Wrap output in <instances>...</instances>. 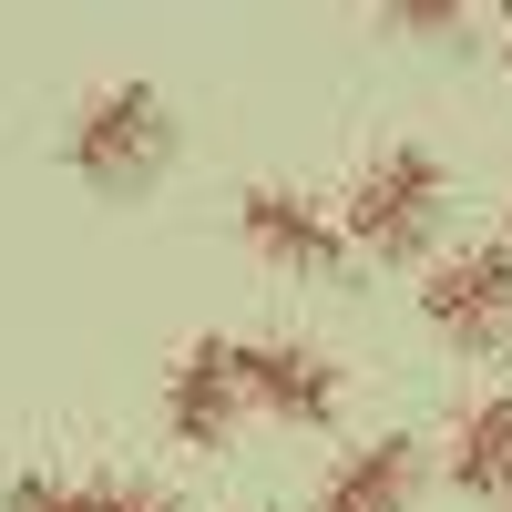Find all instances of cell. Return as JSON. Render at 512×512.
<instances>
[{
  "label": "cell",
  "instance_id": "obj_1",
  "mask_svg": "<svg viewBox=\"0 0 512 512\" xmlns=\"http://www.w3.org/2000/svg\"><path fill=\"white\" fill-rule=\"evenodd\" d=\"M441 205H451V164L431 144H379L349 195H338V236H349V256H369V267H410L420 246L441 236Z\"/></svg>",
  "mask_w": 512,
  "mask_h": 512
},
{
  "label": "cell",
  "instance_id": "obj_2",
  "mask_svg": "<svg viewBox=\"0 0 512 512\" xmlns=\"http://www.w3.org/2000/svg\"><path fill=\"white\" fill-rule=\"evenodd\" d=\"M62 164L82 185H103V195L154 185L164 164H175V103H164L154 82H103V93H82L72 123H62Z\"/></svg>",
  "mask_w": 512,
  "mask_h": 512
},
{
  "label": "cell",
  "instance_id": "obj_3",
  "mask_svg": "<svg viewBox=\"0 0 512 512\" xmlns=\"http://www.w3.org/2000/svg\"><path fill=\"white\" fill-rule=\"evenodd\" d=\"M236 390L287 420V431H328L338 410H349V379H338L328 349H308V338H236Z\"/></svg>",
  "mask_w": 512,
  "mask_h": 512
},
{
  "label": "cell",
  "instance_id": "obj_4",
  "mask_svg": "<svg viewBox=\"0 0 512 512\" xmlns=\"http://www.w3.org/2000/svg\"><path fill=\"white\" fill-rule=\"evenodd\" d=\"M236 236L267 256V267H287V277H349L359 267L349 236H338V216L308 185H246L236 195Z\"/></svg>",
  "mask_w": 512,
  "mask_h": 512
},
{
  "label": "cell",
  "instance_id": "obj_5",
  "mask_svg": "<svg viewBox=\"0 0 512 512\" xmlns=\"http://www.w3.org/2000/svg\"><path fill=\"white\" fill-rule=\"evenodd\" d=\"M420 318H431L451 349H492V338L512 328V246L502 236L451 246L431 267V287H420Z\"/></svg>",
  "mask_w": 512,
  "mask_h": 512
},
{
  "label": "cell",
  "instance_id": "obj_6",
  "mask_svg": "<svg viewBox=\"0 0 512 512\" xmlns=\"http://www.w3.org/2000/svg\"><path fill=\"white\" fill-rule=\"evenodd\" d=\"M236 410H246L236 338L226 328H195L175 349V369H164V431H175V451H226L236 441Z\"/></svg>",
  "mask_w": 512,
  "mask_h": 512
},
{
  "label": "cell",
  "instance_id": "obj_7",
  "mask_svg": "<svg viewBox=\"0 0 512 512\" xmlns=\"http://www.w3.org/2000/svg\"><path fill=\"white\" fill-rule=\"evenodd\" d=\"M441 472L472 492V502H492V492H512V390H472L451 410V441H441Z\"/></svg>",
  "mask_w": 512,
  "mask_h": 512
},
{
  "label": "cell",
  "instance_id": "obj_8",
  "mask_svg": "<svg viewBox=\"0 0 512 512\" xmlns=\"http://www.w3.org/2000/svg\"><path fill=\"white\" fill-rule=\"evenodd\" d=\"M410 492H420V441L410 431H379V441H359L318 482V512H410Z\"/></svg>",
  "mask_w": 512,
  "mask_h": 512
},
{
  "label": "cell",
  "instance_id": "obj_9",
  "mask_svg": "<svg viewBox=\"0 0 512 512\" xmlns=\"http://www.w3.org/2000/svg\"><path fill=\"white\" fill-rule=\"evenodd\" d=\"M0 512H185V502L134 472H21L0 492Z\"/></svg>",
  "mask_w": 512,
  "mask_h": 512
},
{
  "label": "cell",
  "instance_id": "obj_10",
  "mask_svg": "<svg viewBox=\"0 0 512 512\" xmlns=\"http://www.w3.org/2000/svg\"><path fill=\"white\" fill-rule=\"evenodd\" d=\"M379 31H390V41H461V31H482V21L451 11V0H390V11H379Z\"/></svg>",
  "mask_w": 512,
  "mask_h": 512
},
{
  "label": "cell",
  "instance_id": "obj_11",
  "mask_svg": "<svg viewBox=\"0 0 512 512\" xmlns=\"http://www.w3.org/2000/svg\"><path fill=\"white\" fill-rule=\"evenodd\" d=\"M492 31H502V52H512V11H492Z\"/></svg>",
  "mask_w": 512,
  "mask_h": 512
},
{
  "label": "cell",
  "instance_id": "obj_12",
  "mask_svg": "<svg viewBox=\"0 0 512 512\" xmlns=\"http://www.w3.org/2000/svg\"><path fill=\"white\" fill-rule=\"evenodd\" d=\"M502 246H512V236H502Z\"/></svg>",
  "mask_w": 512,
  "mask_h": 512
}]
</instances>
